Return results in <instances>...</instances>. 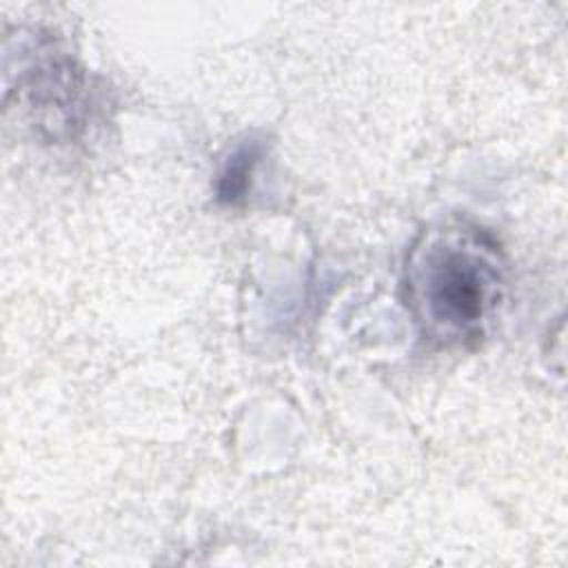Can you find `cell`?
Returning a JSON list of instances; mask_svg holds the SVG:
<instances>
[{
  "mask_svg": "<svg viewBox=\"0 0 568 568\" xmlns=\"http://www.w3.org/2000/svg\"><path fill=\"white\" fill-rule=\"evenodd\" d=\"M404 286L422 333L442 346H464L477 342L497 313L504 257L481 229L442 224L413 244Z\"/></svg>",
  "mask_w": 568,
  "mask_h": 568,
  "instance_id": "cell-1",
  "label": "cell"
},
{
  "mask_svg": "<svg viewBox=\"0 0 568 568\" xmlns=\"http://www.w3.org/2000/svg\"><path fill=\"white\" fill-rule=\"evenodd\" d=\"M260 158V149L255 144L248 146H240L226 162V166L220 173V182H217V195L224 202H237V197H242L248 189V180H251V171L255 166Z\"/></svg>",
  "mask_w": 568,
  "mask_h": 568,
  "instance_id": "cell-2",
  "label": "cell"
}]
</instances>
